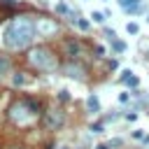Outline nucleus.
<instances>
[{
  "label": "nucleus",
  "instance_id": "nucleus-18",
  "mask_svg": "<svg viewBox=\"0 0 149 149\" xmlns=\"http://www.w3.org/2000/svg\"><path fill=\"white\" fill-rule=\"evenodd\" d=\"M5 5H16V0H2Z\"/></svg>",
  "mask_w": 149,
  "mask_h": 149
},
{
  "label": "nucleus",
  "instance_id": "nucleus-5",
  "mask_svg": "<svg viewBox=\"0 0 149 149\" xmlns=\"http://www.w3.org/2000/svg\"><path fill=\"white\" fill-rule=\"evenodd\" d=\"M42 121H44V126H47L49 130H58V128L65 123V112H61L58 107L47 109V112H44V116H42Z\"/></svg>",
  "mask_w": 149,
  "mask_h": 149
},
{
  "label": "nucleus",
  "instance_id": "nucleus-11",
  "mask_svg": "<svg viewBox=\"0 0 149 149\" xmlns=\"http://www.w3.org/2000/svg\"><path fill=\"white\" fill-rule=\"evenodd\" d=\"M86 107H88V112H93V114L100 112V102H98V98H95V95H88V98H86Z\"/></svg>",
  "mask_w": 149,
  "mask_h": 149
},
{
  "label": "nucleus",
  "instance_id": "nucleus-13",
  "mask_svg": "<svg viewBox=\"0 0 149 149\" xmlns=\"http://www.w3.org/2000/svg\"><path fill=\"white\" fill-rule=\"evenodd\" d=\"M91 19H93L95 23H102V21H105V14H102V12H93V14H91Z\"/></svg>",
  "mask_w": 149,
  "mask_h": 149
},
{
  "label": "nucleus",
  "instance_id": "nucleus-8",
  "mask_svg": "<svg viewBox=\"0 0 149 149\" xmlns=\"http://www.w3.org/2000/svg\"><path fill=\"white\" fill-rule=\"evenodd\" d=\"M26 84H28V74L26 72H14L12 74V86L19 88V86H26Z\"/></svg>",
  "mask_w": 149,
  "mask_h": 149
},
{
  "label": "nucleus",
  "instance_id": "nucleus-14",
  "mask_svg": "<svg viewBox=\"0 0 149 149\" xmlns=\"http://www.w3.org/2000/svg\"><path fill=\"white\" fill-rule=\"evenodd\" d=\"M126 30H128V33H130V35H137V30H140V26H137V23H133V21H130V23H128V26H126Z\"/></svg>",
  "mask_w": 149,
  "mask_h": 149
},
{
  "label": "nucleus",
  "instance_id": "nucleus-17",
  "mask_svg": "<svg viewBox=\"0 0 149 149\" xmlns=\"http://www.w3.org/2000/svg\"><path fill=\"white\" fill-rule=\"evenodd\" d=\"M126 119H128V121H135V119H137V114H135V112H128V114H126Z\"/></svg>",
  "mask_w": 149,
  "mask_h": 149
},
{
  "label": "nucleus",
  "instance_id": "nucleus-9",
  "mask_svg": "<svg viewBox=\"0 0 149 149\" xmlns=\"http://www.w3.org/2000/svg\"><path fill=\"white\" fill-rule=\"evenodd\" d=\"M119 5L126 9V12H140V0H119Z\"/></svg>",
  "mask_w": 149,
  "mask_h": 149
},
{
  "label": "nucleus",
  "instance_id": "nucleus-3",
  "mask_svg": "<svg viewBox=\"0 0 149 149\" xmlns=\"http://www.w3.org/2000/svg\"><path fill=\"white\" fill-rule=\"evenodd\" d=\"M26 61L40 72H54L58 68V58L49 47H30L26 54Z\"/></svg>",
  "mask_w": 149,
  "mask_h": 149
},
{
  "label": "nucleus",
  "instance_id": "nucleus-15",
  "mask_svg": "<svg viewBox=\"0 0 149 149\" xmlns=\"http://www.w3.org/2000/svg\"><path fill=\"white\" fill-rule=\"evenodd\" d=\"M58 100H61V102H68V100H70V91H65V88L58 91Z\"/></svg>",
  "mask_w": 149,
  "mask_h": 149
},
{
  "label": "nucleus",
  "instance_id": "nucleus-1",
  "mask_svg": "<svg viewBox=\"0 0 149 149\" xmlns=\"http://www.w3.org/2000/svg\"><path fill=\"white\" fill-rule=\"evenodd\" d=\"M33 40H35V26H33V16L28 14L14 16L2 30V44L12 51L28 49Z\"/></svg>",
  "mask_w": 149,
  "mask_h": 149
},
{
  "label": "nucleus",
  "instance_id": "nucleus-12",
  "mask_svg": "<svg viewBox=\"0 0 149 149\" xmlns=\"http://www.w3.org/2000/svg\"><path fill=\"white\" fill-rule=\"evenodd\" d=\"M112 47H114V51H119V54L126 51V44H123L121 40H112Z\"/></svg>",
  "mask_w": 149,
  "mask_h": 149
},
{
  "label": "nucleus",
  "instance_id": "nucleus-10",
  "mask_svg": "<svg viewBox=\"0 0 149 149\" xmlns=\"http://www.w3.org/2000/svg\"><path fill=\"white\" fill-rule=\"evenodd\" d=\"M12 70V58L9 56H0V77H7Z\"/></svg>",
  "mask_w": 149,
  "mask_h": 149
},
{
  "label": "nucleus",
  "instance_id": "nucleus-4",
  "mask_svg": "<svg viewBox=\"0 0 149 149\" xmlns=\"http://www.w3.org/2000/svg\"><path fill=\"white\" fill-rule=\"evenodd\" d=\"M33 26H35V35H42V37H51L58 33V23L47 16H33Z\"/></svg>",
  "mask_w": 149,
  "mask_h": 149
},
{
  "label": "nucleus",
  "instance_id": "nucleus-2",
  "mask_svg": "<svg viewBox=\"0 0 149 149\" xmlns=\"http://www.w3.org/2000/svg\"><path fill=\"white\" fill-rule=\"evenodd\" d=\"M7 121L9 123H14V126H28V123H33L35 119H37V114H40V105H37V100H33V98H23V100H14V102H9L7 105Z\"/></svg>",
  "mask_w": 149,
  "mask_h": 149
},
{
  "label": "nucleus",
  "instance_id": "nucleus-19",
  "mask_svg": "<svg viewBox=\"0 0 149 149\" xmlns=\"http://www.w3.org/2000/svg\"><path fill=\"white\" fill-rule=\"evenodd\" d=\"M147 21H149V16H147Z\"/></svg>",
  "mask_w": 149,
  "mask_h": 149
},
{
  "label": "nucleus",
  "instance_id": "nucleus-16",
  "mask_svg": "<svg viewBox=\"0 0 149 149\" xmlns=\"http://www.w3.org/2000/svg\"><path fill=\"white\" fill-rule=\"evenodd\" d=\"M91 130H93V133H100V130H102V123H93Z\"/></svg>",
  "mask_w": 149,
  "mask_h": 149
},
{
  "label": "nucleus",
  "instance_id": "nucleus-7",
  "mask_svg": "<svg viewBox=\"0 0 149 149\" xmlns=\"http://www.w3.org/2000/svg\"><path fill=\"white\" fill-rule=\"evenodd\" d=\"M65 51H68V56L79 58V56H81V44L74 42V40H70V42H65Z\"/></svg>",
  "mask_w": 149,
  "mask_h": 149
},
{
  "label": "nucleus",
  "instance_id": "nucleus-6",
  "mask_svg": "<svg viewBox=\"0 0 149 149\" xmlns=\"http://www.w3.org/2000/svg\"><path fill=\"white\" fill-rule=\"evenodd\" d=\"M63 72H65L68 77H72V79H84V77H86V68H84L81 63H77V61H68V63L63 65Z\"/></svg>",
  "mask_w": 149,
  "mask_h": 149
}]
</instances>
